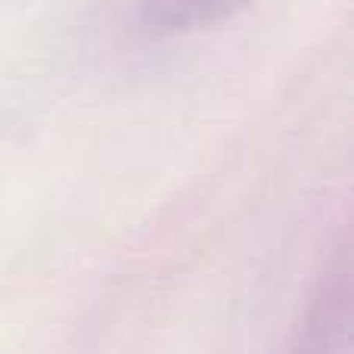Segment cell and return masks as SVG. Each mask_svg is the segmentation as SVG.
Segmentation results:
<instances>
[{
  "instance_id": "obj_1",
  "label": "cell",
  "mask_w": 354,
  "mask_h": 354,
  "mask_svg": "<svg viewBox=\"0 0 354 354\" xmlns=\"http://www.w3.org/2000/svg\"><path fill=\"white\" fill-rule=\"evenodd\" d=\"M249 0H140L143 16L159 31H199L230 19Z\"/></svg>"
}]
</instances>
